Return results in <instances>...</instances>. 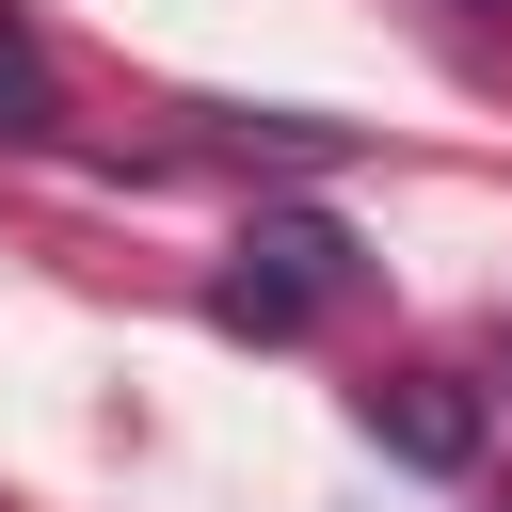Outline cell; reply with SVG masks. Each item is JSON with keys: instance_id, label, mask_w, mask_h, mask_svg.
I'll list each match as a JSON object with an SVG mask.
<instances>
[{"instance_id": "cell-1", "label": "cell", "mask_w": 512, "mask_h": 512, "mask_svg": "<svg viewBox=\"0 0 512 512\" xmlns=\"http://www.w3.org/2000/svg\"><path fill=\"white\" fill-rule=\"evenodd\" d=\"M336 288H352V224H336V208H256L240 256L208 272V320H224V336H304Z\"/></svg>"}, {"instance_id": "cell-2", "label": "cell", "mask_w": 512, "mask_h": 512, "mask_svg": "<svg viewBox=\"0 0 512 512\" xmlns=\"http://www.w3.org/2000/svg\"><path fill=\"white\" fill-rule=\"evenodd\" d=\"M352 416H368V448H400V464H432V480H448V464H480V400H464L448 368H384Z\"/></svg>"}, {"instance_id": "cell-3", "label": "cell", "mask_w": 512, "mask_h": 512, "mask_svg": "<svg viewBox=\"0 0 512 512\" xmlns=\"http://www.w3.org/2000/svg\"><path fill=\"white\" fill-rule=\"evenodd\" d=\"M32 112H48V64H32V32L0 16V128H32Z\"/></svg>"}, {"instance_id": "cell-4", "label": "cell", "mask_w": 512, "mask_h": 512, "mask_svg": "<svg viewBox=\"0 0 512 512\" xmlns=\"http://www.w3.org/2000/svg\"><path fill=\"white\" fill-rule=\"evenodd\" d=\"M464 16H512V0H464Z\"/></svg>"}]
</instances>
